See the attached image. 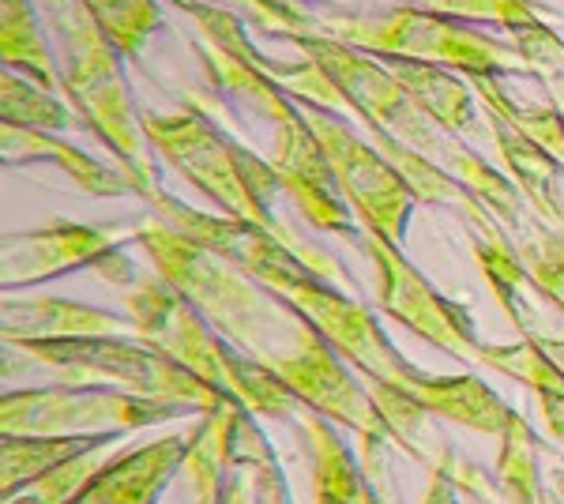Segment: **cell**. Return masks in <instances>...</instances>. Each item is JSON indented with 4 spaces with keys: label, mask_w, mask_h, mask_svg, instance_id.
Instances as JSON below:
<instances>
[{
    "label": "cell",
    "mask_w": 564,
    "mask_h": 504,
    "mask_svg": "<svg viewBox=\"0 0 564 504\" xmlns=\"http://www.w3.org/2000/svg\"><path fill=\"white\" fill-rule=\"evenodd\" d=\"M545 504H561V501H557V493H553V490H545Z\"/></svg>",
    "instance_id": "cell-35"
},
{
    "label": "cell",
    "mask_w": 564,
    "mask_h": 504,
    "mask_svg": "<svg viewBox=\"0 0 564 504\" xmlns=\"http://www.w3.org/2000/svg\"><path fill=\"white\" fill-rule=\"evenodd\" d=\"M302 426L313 441V482H316V504H361V485L366 474L354 463L347 441L335 433V421H327L316 410H302Z\"/></svg>",
    "instance_id": "cell-25"
},
{
    "label": "cell",
    "mask_w": 564,
    "mask_h": 504,
    "mask_svg": "<svg viewBox=\"0 0 564 504\" xmlns=\"http://www.w3.org/2000/svg\"><path fill=\"white\" fill-rule=\"evenodd\" d=\"M0 117H4V125L42 128V132H61L72 121L68 109L57 103L53 90L39 87L34 79H26L12 68H4V76H0Z\"/></svg>",
    "instance_id": "cell-28"
},
{
    "label": "cell",
    "mask_w": 564,
    "mask_h": 504,
    "mask_svg": "<svg viewBox=\"0 0 564 504\" xmlns=\"http://www.w3.org/2000/svg\"><path fill=\"white\" fill-rule=\"evenodd\" d=\"M135 242L148 253L154 271L174 282L234 351L252 357L271 377H279L308 410L358 433L361 474L377 490H384L380 485V463H384L380 448L388 441V429L377 415L372 392L294 301L275 294L260 279L245 275L230 260L196 245L193 237L177 234L166 223L135 230Z\"/></svg>",
    "instance_id": "cell-1"
},
{
    "label": "cell",
    "mask_w": 564,
    "mask_h": 504,
    "mask_svg": "<svg viewBox=\"0 0 564 504\" xmlns=\"http://www.w3.org/2000/svg\"><path fill=\"white\" fill-rule=\"evenodd\" d=\"M411 396L422 403L433 418H444V421H452V426L497 437V441L516 410L512 403L500 399L478 373H456V377H430V373H425V377L414 384Z\"/></svg>",
    "instance_id": "cell-18"
},
{
    "label": "cell",
    "mask_w": 564,
    "mask_h": 504,
    "mask_svg": "<svg viewBox=\"0 0 564 504\" xmlns=\"http://www.w3.org/2000/svg\"><path fill=\"white\" fill-rule=\"evenodd\" d=\"M185 12H223L241 20L249 31L282 34V39H316L321 15L327 4H347V0H166Z\"/></svg>",
    "instance_id": "cell-23"
},
{
    "label": "cell",
    "mask_w": 564,
    "mask_h": 504,
    "mask_svg": "<svg viewBox=\"0 0 564 504\" xmlns=\"http://www.w3.org/2000/svg\"><path fill=\"white\" fill-rule=\"evenodd\" d=\"M550 490L557 493V501L564 504V467H557V471H550Z\"/></svg>",
    "instance_id": "cell-34"
},
{
    "label": "cell",
    "mask_w": 564,
    "mask_h": 504,
    "mask_svg": "<svg viewBox=\"0 0 564 504\" xmlns=\"http://www.w3.org/2000/svg\"><path fill=\"white\" fill-rule=\"evenodd\" d=\"M132 234L106 230V226H84V223H53L42 230H23V234H4L0 245V282L4 294L34 282L61 279L68 271L79 268H102L109 256L121 253V242Z\"/></svg>",
    "instance_id": "cell-13"
},
{
    "label": "cell",
    "mask_w": 564,
    "mask_h": 504,
    "mask_svg": "<svg viewBox=\"0 0 564 504\" xmlns=\"http://www.w3.org/2000/svg\"><path fill=\"white\" fill-rule=\"evenodd\" d=\"M124 305L132 313V332L188 369L193 377L207 380L212 388L230 396L234 369H238V351L207 324V317L188 301L174 282H166L159 271L151 279H135L124 294Z\"/></svg>",
    "instance_id": "cell-11"
},
{
    "label": "cell",
    "mask_w": 564,
    "mask_h": 504,
    "mask_svg": "<svg viewBox=\"0 0 564 504\" xmlns=\"http://www.w3.org/2000/svg\"><path fill=\"white\" fill-rule=\"evenodd\" d=\"M199 31V50L207 61L215 98L188 95L196 109H204L212 121H226V132L249 136L263 128L268 132V167L275 170L282 196L305 215L308 226L354 237V211L343 200L335 173L327 167L324 148L308 125L302 103L290 90H282L268 72L245 57L241 34L249 31L241 20L223 12H188Z\"/></svg>",
    "instance_id": "cell-2"
},
{
    "label": "cell",
    "mask_w": 564,
    "mask_h": 504,
    "mask_svg": "<svg viewBox=\"0 0 564 504\" xmlns=\"http://www.w3.org/2000/svg\"><path fill=\"white\" fill-rule=\"evenodd\" d=\"M42 23L50 26V45L57 57L61 90L98 140L113 151L124 170L143 178V189L159 185L154 151L143 132V117L135 114L129 79L121 72V50L109 39L84 0H34Z\"/></svg>",
    "instance_id": "cell-6"
},
{
    "label": "cell",
    "mask_w": 564,
    "mask_h": 504,
    "mask_svg": "<svg viewBox=\"0 0 564 504\" xmlns=\"http://www.w3.org/2000/svg\"><path fill=\"white\" fill-rule=\"evenodd\" d=\"M505 237L520 253L523 268L534 275V282L564 309V234H557L542 215L527 207L512 226H505Z\"/></svg>",
    "instance_id": "cell-27"
},
{
    "label": "cell",
    "mask_w": 564,
    "mask_h": 504,
    "mask_svg": "<svg viewBox=\"0 0 564 504\" xmlns=\"http://www.w3.org/2000/svg\"><path fill=\"white\" fill-rule=\"evenodd\" d=\"M497 485L505 504H545L542 471H539V433L520 410H512L497 455Z\"/></svg>",
    "instance_id": "cell-26"
},
{
    "label": "cell",
    "mask_w": 564,
    "mask_h": 504,
    "mask_svg": "<svg viewBox=\"0 0 564 504\" xmlns=\"http://www.w3.org/2000/svg\"><path fill=\"white\" fill-rule=\"evenodd\" d=\"M422 504H459V490H456V482L444 479V474H436V471H433L430 490H425Z\"/></svg>",
    "instance_id": "cell-33"
},
{
    "label": "cell",
    "mask_w": 564,
    "mask_h": 504,
    "mask_svg": "<svg viewBox=\"0 0 564 504\" xmlns=\"http://www.w3.org/2000/svg\"><path fill=\"white\" fill-rule=\"evenodd\" d=\"M361 249L369 253L372 271H377V301L380 309L403 324L406 332H414L425 343L441 346L444 354H452L463 365H481V339L470 328V317L463 313L456 301H448L441 290L425 279L403 256L395 242L380 234L361 230Z\"/></svg>",
    "instance_id": "cell-12"
},
{
    "label": "cell",
    "mask_w": 564,
    "mask_h": 504,
    "mask_svg": "<svg viewBox=\"0 0 564 504\" xmlns=\"http://www.w3.org/2000/svg\"><path fill=\"white\" fill-rule=\"evenodd\" d=\"M132 332V320H121L98 305L72 298H12L4 294L0 335L4 346L15 343H65V339H106Z\"/></svg>",
    "instance_id": "cell-15"
},
{
    "label": "cell",
    "mask_w": 564,
    "mask_h": 504,
    "mask_svg": "<svg viewBox=\"0 0 564 504\" xmlns=\"http://www.w3.org/2000/svg\"><path fill=\"white\" fill-rule=\"evenodd\" d=\"M481 369H497L505 377L520 380L523 388H531V396L539 399V410L545 418V429L564 448V373L542 346L527 343V339L508 346L486 343L481 346Z\"/></svg>",
    "instance_id": "cell-19"
},
{
    "label": "cell",
    "mask_w": 564,
    "mask_h": 504,
    "mask_svg": "<svg viewBox=\"0 0 564 504\" xmlns=\"http://www.w3.org/2000/svg\"><path fill=\"white\" fill-rule=\"evenodd\" d=\"M121 437H0V497H15L23 485L50 474L53 467L87 452H102Z\"/></svg>",
    "instance_id": "cell-20"
},
{
    "label": "cell",
    "mask_w": 564,
    "mask_h": 504,
    "mask_svg": "<svg viewBox=\"0 0 564 504\" xmlns=\"http://www.w3.org/2000/svg\"><path fill=\"white\" fill-rule=\"evenodd\" d=\"M316 39L350 45L380 61H422L463 76H520L527 64L512 42H497L475 23L448 15L414 12L384 4L380 12H350L347 4H327Z\"/></svg>",
    "instance_id": "cell-7"
},
{
    "label": "cell",
    "mask_w": 564,
    "mask_h": 504,
    "mask_svg": "<svg viewBox=\"0 0 564 504\" xmlns=\"http://www.w3.org/2000/svg\"><path fill=\"white\" fill-rule=\"evenodd\" d=\"M140 200L159 215V223L174 226L177 234L193 237L196 245L218 253L223 260H230L234 268H241L245 275L260 279L263 287L275 290V294L294 301V305L321 328V335L343 354V362H347L358 377H366L369 384L403 388L406 396H411L414 384L425 377L417 365H411L391 346V339L380 332L377 317H372L366 305L347 298V290H343L339 282L327 279L324 271H316L305 256H297L286 242H279L275 234L260 230V226H249V223H238V218H226V215H204V211L181 204L170 192H162L159 185L143 189Z\"/></svg>",
    "instance_id": "cell-3"
},
{
    "label": "cell",
    "mask_w": 564,
    "mask_h": 504,
    "mask_svg": "<svg viewBox=\"0 0 564 504\" xmlns=\"http://www.w3.org/2000/svg\"><path fill=\"white\" fill-rule=\"evenodd\" d=\"M226 463L245 471L252 504H294L275 452H271L268 437L257 426V415L245 410L238 399H230V418H226Z\"/></svg>",
    "instance_id": "cell-24"
},
{
    "label": "cell",
    "mask_w": 564,
    "mask_h": 504,
    "mask_svg": "<svg viewBox=\"0 0 564 504\" xmlns=\"http://www.w3.org/2000/svg\"><path fill=\"white\" fill-rule=\"evenodd\" d=\"M106 467V460H98V452L76 455V460L53 467L50 474L34 479L31 485H23L15 497H8L4 504H68L84 493V485L95 479L98 471Z\"/></svg>",
    "instance_id": "cell-32"
},
{
    "label": "cell",
    "mask_w": 564,
    "mask_h": 504,
    "mask_svg": "<svg viewBox=\"0 0 564 504\" xmlns=\"http://www.w3.org/2000/svg\"><path fill=\"white\" fill-rule=\"evenodd\" d=\"M0 57H4V68L20 72L57 95V57H53V45L45 42V26L34 0H0Z\"/></svg>",
    "instance_id": "cell-21"
},
{
    "label": "cell",
    "mask_w": 564,
    "mask_h": 504,
    "mask_svg": "<svg viewBox=\"0 0 564 504\" xmlns=\"http://www.w3.org/2000/svg\"><path fill=\"white\" fill-rule=\"evenodd\" d=\"M486 117L512 185L520 189V196L531 204L534 215H542L553 230L564 234V162L553 159L550 151H542L539 143H531L523 132H516L505 117L497 114Z\"/></svg>",
    "instance_id": "cell-17"
},
{
    "label": "cell",
    "mask_w": 564,
    "mask_h": 504,
    "mask_svg": "<svg viewBox=\"0 0 564 504\" xmlns=\"http://www.w3.org/2000/svg\"><path fill=\"white\" fill-rule=\"evenodd\" d=\"M193 437H159V441L129 448L117 460H109L95 474L84 493L68 504H154L170 479L185 467Z\"/></svg>",
    "instance_id": "cell-14"
},
{
    "label": "cell",
    "mask_w": 564,
    "mask_h": 504,
    "mask_svg": "<svg viewBox=\"0 0 564 504\" xmlns=\"http://www.w3.org/2000/svg\"><path fill=\"white\" fill-rule=\"evenodd\" d=\"M174 418H204L193 403L148 399L117 388H15L0 399L4 437H124Z\"/></svg>",
    "instance_id": "cell-9"
},
{
    "label": "cell",
    "mask_w": 564,
    "mask_h": 504,
    "mask_svg": "<svg viewBox=\"0 0 564 504\" xmlns=\"http://www.w3.org/2000/svg\"><path fill=\"white\" fill-rule=\"evenodd\" d=\"M294 45L297 53L313 57L327 72V79L343 95V109L358 117L369 140L399 143V148L422 154L425 162H433L448 178L463 181L486 204L489 215L497 218L500 230L512 226L531 207L520 196V189L512 185V178L497 173L478 151H470L456 132H448L436 121L430 109L417 106L380 57H369V53H358L350 45L327 39H294Z\"/></svg>",
    "instance_id": "cell-4"
},
{
    "label": "cell",
    "mask_w": 564,
    "mask_h": 504,
    "mask_svg": "<svg viewBox=\"0 0 564 504\" xmlns=\"http://www.w3.org/2000/svg\"><path fill=\"white\" fill-rule=\"evenodd\" d=\"M508 42L520 50L527 76H534L545 87L553 109H557L564 121V39L542 20V23H527V26L508 31Z\"/></svg>",
    "instance_id": "cell-29"
},
{
    "label": "cell",
    "mask_w": 564,
    "mask_h": 504,
    "mask_svg": "<svg viewBox=\"0 0 564 504\" xmlns=\"http://www.w3.org/2000/svg\"><path fill=\"white\" fill-rule=\"evenodd\" d=\"M384 4L448 15V20H463V23L505 26V31H516V26H527V23H542V12H545L534 0H384Z\"/></svg>",
    "instance_id": "cell-30"
},
{
    "label": "cell",
    "mask_w": 564,
    "mask_h": 504,
    "mask_svg": "<svg viewBox=\"0 0 564 504\" xmlns=\"http://www.w3.org/2000/svg\"><path fill=\"white\" fill-rule=\"evenodd\" d=\"M0 154H4L8 167L50 162V167H57L61 173H68L87 196H129V192L140 196L143 192V178L129 173L121 162H113V167L95 162L87 151L72 148L68 140H61V136H53V132H42V128L4 125V132H0Z\"/></svg>",
    "instance_id": "cell-16"
},
{
    "label": "cell",
    "mask_w": 564,
    "mask_h": 504,
    "mask_svg": "<svg viewBox=\"0 0 564 504\" xmlns=\"http://www.w3.org/2000/svg\"><path fill=\"white\" fill-rule=\"evenodd\" d=\"M388 72L406 87V95L414 98L422 109L441 121L448 132H470L475 125V90H470L467 76H456L452 68H441V64H422V61H384Z\"/></svg>",
    "instance_id": "cell-22"
},
{
    "label": "cell",
    "mask_w": 564,
    "mask_h": 504,
    "mask_svg": "<svg viewBox=\"0 0 564 504\" xmlns=\"http://www.w3.org/2000/svg\"><path fill=\"white\" fill-rule=\"evenodd\" d=\"M84 4L109 31L121 57H140L148 39L162 26L159 0H84Z\"/></svg>",
    "instance_id": "cell-31"
},
{
    "label": "cell",
    "mask_w": 564,
    "mask_h": 504,
    "mask_svg": "<svg viewBox=\"0 0 564 504\" xmlns=\"http://www.w3.org/2000/svg\"><path fill=\"white\" fill-rule=\"evenodd\" d=\"M302 109L308 125H313L316 140H321L327 167L335 173V185L350 204L358 226L366 234H380L388 242L403 245L406 218H411L417 204L406 178L372 148L366 136H358V128L343 114L313 103H302Z\"/></svg>",
    "instance_id": "cell-10"
},
{
    "label": "cell",
    "mask_w": 564,
    "mask_h": 504,
    "mask_svg": "<svg viewBox=\"0 0 564 504\" xmlns=\"http://www.w3.org/2000/svg\"><path fill=\"white\" fill-rule=\"evenodd\" d=\"M8 351H20L53 373L57 384H79V388H117L148 399L193 403L199 415H215L234 396L212 388L207 380L193 377L159 354L143 339L106 335V339H65V343H15Z\"/></svg>",
    "instance_id": "cell-8"
},
{
    "label": "cell",
    "mask_w": 564,
    "mask_h": 504,
    "mask_svg": "<svg viewBox=\"0 0 564 504\" xmlns=\"http://www.w3.org/2000/svg\"><path fill=\"white\" fill-rule=\"evenodd\" d=\"M143 132H148L151 151L166 159V167H174L188 185L204 192L226 218H238V223L275 234L297 256H305L316 271H324L327 279L347 282V275L332 256L305 245L290 226H282L275 218V200L282 196V185L275 170L268 167V159L252 151L249 143H241L234 132H223L204 109L188 106L170 117L143 114Z\"/></svg>",
    "instance_id": "cell-5"
}]
</instances>
